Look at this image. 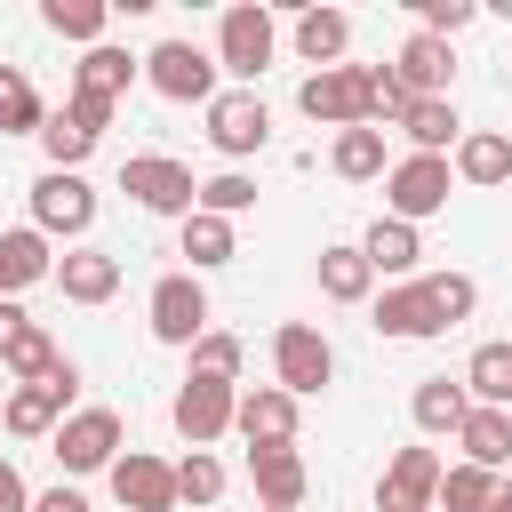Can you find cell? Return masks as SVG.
I'll list each match as a JSON object with an SVG mask.
<instances>
[{"instance_id":"obj_1","label":"cell","mask_w":512,"mask_h":512,"mask_svg":"<svg viewBox=\"0 0 512 512\" xmlns=\"http://www.w3.org/2000/svg\"><path fill=\"white\" fill-rule=\"evenodd\" d=\"M296 112L320 120V128H376V64H336V72H312L296 88Z\"/></svg>"},{"instance_id":"obj_2","label":"cell","mask_w":512,"mask_h":512,"mask_svg":"<svg viewBox=\"0 0 512 512\" xmlns=\"http://www.w3.org/2000/svg\"><path fill=\"white\" fill-rule=\"evenodd\" d=\"M448 184H456V160H440V152H408V160L384 168V216L424 224V216L448 208Z\"/></svg>"},{"instance_id":"obj_3","label":"cell","mask_w":512,"mask_h":512,"mask_svg":"<svg viewBox=\"0 0 512 512\" xmlns=\"http://www.w3.org/2000/svg\"><path fill=\"white\" fill-rule=\"evenodd\" d=\"M120 192H128L136 208H152V216H192V208H200V176H192L184 160H168V152L120 160Z\"/></svg>"},{"instance_id":"obj_4","label":"cell","mask_w":512,"mask_h":512,"mask_svg":"<svg viewBox=\"0 0 512 512\" xmlns=\"http://www.w3.org/2000/svg\"><path fill=\"white\" fill-rule=\"evenodd\" d=\"M272 48H280V24H272V8H256V0L224 8V24H216V64H224L232 80H256V72L272 64Z\"/></svg>"},{"instance_id":"obj_5","label":"cell","mask_w":512,"mask_h":512,"mask_svg":"<svg viewBox=\"0 0 512 512\" xmlns=\"http://www.w3.org/2000/svg\"><path fill=\"white\" fill-rule=\"evenodd\" d=\"M88 224H96V192H88V176L48 168V176L32 184V232H48V240H80Z\"/></svg>"},{"instance_id":"obj_6","label":"cell","mask_w":512,"mask_h":512,"mask_svg":"<svg viewBox=\"0 0 512 512\" xmlns=\"http://www.w3.org/2000/svg\"><path fill=\"white\" fill-rule=\"evenodd\" d=\"M144 80L168 96V104H216V56H200L192 40H160L144 56Z\"/></svg>"},{"instance_id":"obj_7","label":"cell","mask_w":512,"mask_h":512,"mask_svg":"<svg viewBox=\"0 0 512 512\" xmlns=\"http://www.w3.org/2000/svg\"><path fill=\"white\" fill-rule=\"evenodd\" d=\"M264 136H272L264 96H256V88H216V104H208V144H216L224 160H248V152H264Z\"/></svg>"},{"instance_id":"obj_8","label":"cell","mask_w":512,"mask_h":512,"mask_svg":"<svg viewBox=\"0 0 512 512\" xmlns=\"http://www.w3.org/2000/svg\"><path fill=\"white\" fill-rule=\"evenodd\" d=\"M152 336L160 344H200L208 336V288H200V272H160L152 280Z\"/></svg>"},{"instance_id":"obj_9","label":"cell","mask_w":512,"mask_h":512,"mask_svg":"<svg viewBox=\"0 0 512 512\" xmlns=\"http://www.w3.org/2000/svg\"><path fill=\"white\" fill-rule=\"evenodd\" d=\"M232 408H240V384H224V376H200V368H192V376L176 384V408H168V416H176V432H184L192 448H208L216 432H232Z\"/></svg>"},{"instance_id":"obj_10","label":"cell","mask_w":512,"mask_h":512,"mask_svg":"<svg viewBox=\"0 0 512 512\" xmlns=\"http://www.w3.org/2000/svg\"><path fill=\"white\" fill-rule=\"evenodd\" d=\"M56 464L64 472H112L120 464V416L112 408H72L56 424Z\"/></svg>"},{"instance_id":"obj_11","label":"cell","mask_w":512,"mask_h":512,"mask_svg":"<svg viewBox=\"0 0 512 512\" xmlns=\"http://www.w3.org/2000/svg\"><path fill=\"white\" fill-rule=\"evenodd\" d=\"M272 368H280V392H296V400H312L328 376H336V352H328V336L320 328H304V320H288L280 336H272Z\"/></svg>"},{"instance_id":"obj_12","label":"cell","mask_w":512,"mask_h":512,"mask_svg":"<svg viewBox=\"0 0 512 512\" xmlns=\"http://www.w3.org/2000/svg\"><path fill=\"white\" fill-rule=\"evenodd\" d=\"M72 392H80V368H72V360H64L48 384H16V392H8V432H16V440H40V432L56 440V424H64V408H72Z\"/></svg>"},{"instance_id":"obj_13","label":"cell","mask_w":512,"mask_h":512,"mask_svg":"<svg viewBox=\"0 0 512 512\" xmlns=\"http://www.w3.org/2000/svg\"><path fill=\"white\" fill-rule=\"evenodd\" d=\"M440 456L432 448H400L392 464H384V480H376V512H432L440 504Z\"/></svg>"},{"instance_id":"obj_14","label":"cell","mask_w":512,"mask_h":512,"mask_svg":"<svg viewBox=\"0 0 512 512\" xmlns=\"http://www.w3.org/2000/svg\"><path fill=\"white\" fill-rule=\"evenodd\" d=\"M232 432H240L248 448H296V392H280V384H256V392H240V408H232Z\"/></svg>"},{"instance_id":"obj_15","label":"cell","mask_w":512,"mask_h":512,"mask_svg":"<svg viewBox=\"0 0 512 512\" xmlns=\"http://www.w3.org/2000/svg\"><path fill=\"white\" fill-rule=\"evenodd\" d=\"M104 480H112V496H120L128 512H176V504H184V496H176V464H160V456H144V448H128Z\"/></svg>"},{"instance_id":"obj_16","label":"cell","mask_w":512,"mask_h":512,"mask_svg":"<svg viewBox=\"0 0 512 512\" xmlns=\"http://www.w3.org/2000/svg\"><path fill=\"white\" fill-rule=\"evenodd\" d=\"M392 80L408 88V104H416V96H448V80H456V56H448V40H432V32H408V40H400V56H392Z\"/></svg>"},{"instance_id":"obj_17","label":"cell","mask_w":512,"mask_h":512,"mask_svg":"<svg viewBox=\"0 0 512 512\" xmlns=\"http://www.w3.org/2000/svg\"><path fill=\"white\" fill-rule=\"evenodd\" d=\"M56 288H64V304H112L120 296V256L112 248H64Z\"/></svg>"},{"instance_id":"obj_18","label":"cell","mask_w":512,"mask_h":512,"mask_svg":"<svg viewBox=\"0 0 512 512\" xmlns=\"http://www.w3.org/2000/svg\"><path fill=\"white\" fill-rule=\"evenodd\" d=\"M448 320L432 312V296H424V280H408V288H384L376 296V336H400V344H424V336H440Z\"/></svg>"},{"instance_id":"obj_19","label":"cell","mask_w":512,"mask_h":512,"mask_svg":"<svg viewBox=\"0 0 512 512\" xmlns=\"http://www.w3.org/2000/svg\"><path fill=\"white\" fill-rule=\"evenodd\" d=\"M248 480L264 512H296L304 504V456L296 448H248Z\"/></svg>"},{"instance_id":"obj_20","label":"cell","mask_w":512,"mask_h":512,"mask_svg":"<svg viewBox=\"0 0 512 512\" xmlns=\"http://www.w3.org/2000/svg\"><path fill=\"white\" fill-rule=\"evenodd\" d=\"M440 512H512V472L448 464V472H440Z\"/></svg>"},{"instance_id":"obj_21","label":"cell","mask_w":512,"mask_h":512,"mask_svg":"<svg viewBox=\"0 0 512 512\" xmlns=\"http://www.w3.org/2000/svg\"><path fill=\"white\" fill-rule=\"evenodd\" d=\"M128 80H136V56L112 48V40H96V48L80 56V72H72V96H88V104H120Z\"/></svg>"},{"instance_id":"obj_22","label":"cell","mask_w":512,"mask_h":512,"mask_svg":"<svg viewBox=\"0 0 512 512\" xmlns=\"http://www.w3.org/2000/svg\"><path fill=\"white\" fill-rule=\"evenodd\" d=\"M344 48H352V16H344V8H304V16H296V56H304V64L336 72Z\"/></svg>"},{"instance_id":"obj_23","label":"cell","mask_w":512,"mask_h":512,"mask_svg":"<svg viewBox=\"0 0 512 512\" xmlns=\"http://www.w3.org/2000/svg\"><path fill=\"white\" fill-rule=\"evenodd\" d=\"M368 288H376V264L360 256V240L320 248V296L328 304H368Z\"/></svg>"},{"instance_id":"obj_24","label":"cell","mask_w":512,"mask_h":512,"mask_svg":"<svg viewBox=\"0 0 512 512\" xmlns=\"http://www.w3.org/2000/svg\"><path fill=\"white\" fill-rule=\"evenodd\" d=\"M456 440H464V464H480V472H512V408H472Z\"/></svg>"},{"instance_id":"obj_25","label":"cell","mask_w":512,"mask_h":512,"mask_svg":"<svg viewBox=\"0 0 512 512\" xmlns=\"http://www.w3.org/2000/svg\"><path fill=\"white\" fill-rule=\"evenodd\" d=\"M32 280H56V256H48V232H0V296L32 288Z\"/></svg>"},{"instance_id":"obj_26","label":"cell","mask_w":512,"mask_h":512,"mask_svg":"<svg viewBox=\"0 0 512 512\" xmlns=\"http://www.w3.org/2000/svg\"><path fill=\"white\" fill-rule=\"evenodd\" d=\"M408 416H416V432H464L472 392H464V384H448V376H424V384H416V400H408Z\"/></svg>"},{"instance_id":"obj_27","label":"cell","mask_w":512,"mask_h":512,"mask_svg":"<svg viewBox=\"0 0 512 512\" xmlns=\"http://www.w3.org/2000/svg\"><path fill=\"white\" fill-rule=\"evenodd\" d=\"M456 176L464 184H512V136H496V128L456 136Z\"/></svg>"},{"instance_id":"obj_28","label":"cell","mask_w":512,"mask_h":512,"mask_svg":"<svg viewBox=\"0 0 512 512\" xmlns=\"http://www.w3.org/2000/svg\"><path fill=\"white\" fill-rule=\"evenodd\" d=\"M40 128H48L40 88L24 80V64H0V136H40Z\"/></svg>"},{"instance_id":"obj_29","label":"cell","mask_w":512,"mask_h":512,"mask_svg":"<svg viewBox=\"0 0 512 512\" xmlns=\"http://www.w3.org/2000/svg\"><path fill=\"white\" fill-rule=\"evenodd\" d=\"M400 136H408L416 152H440V160H448V144H456V104H448V96H416V104L400 112Z\"/></svg>"},{"instance_id":"obj_30","label":"cell","mask_w":512,"mask_h":512,"mask_svg":"<svg viewBox=\"0 0 512 512\" xmlns=\"http://www.w3.org/2000/svg\"><path fill=\"white\" fill-rule=\"evenodd\" d=\"M360 256H368L376 272H416L424 240H416V224H400V216H376V224H368V240H360Z\"/></svg>"},{"instance_id":"obj_31","label":"cell","mask_w":512,"mask_h":512,"mask_svg":"<svg viewBox=\"0 0 512 512\" xmlns=\"http://www.w3.org/2000/svg\"><path fill=\"white\" fill-rule=\"evenodd\" d=\"M40 24H48L56 40L96 48V40H104V24H112V8H104V0H40Z\"/></svg>"},{"instance_id":"obj_32","label":"cell","mask_w":512,"mask_h":512,"mask_svg":"<svg viewBox=\"0 0 512 512\" xmlns=\"http://www.w3.org/2000/svg\"><path fill=\"white\" fill-rule=\"evenodd\" d=\"M328 168H336L344 184L384 176V168H392V160H384V128H344V136H336V152H328Z\"/></svg>"},{"instance_id":"obj_33","label":"cell","mask_w":512,"mask_h":512,"mask_svg":"<svg viewBox=\"0 0 512 512\" xmlns=\"http://www.w3.org/2000/svg\"><path fill=\"white\" fill-rule=\"evenodd\" d=\"M464 392H472V408H504L512 400V344H480L464 368Z\"/></svg>"},{"instance_id":"obj_34","label":"cell","mask_w":512,"mask_h":512,"mask_svg":"<svg viewBox=\"0 0 512 512\" xmlns=\"http://www.w3.org/2000/svg\"><path fill=\"white\" fill-rule=\"evenodd\" d=\"M184 256H192V272H216V264H232V216H208V208H192V216H184Z\"/></svg>"},{"instance_id":"obj_35","label":"cell","mask_w":512,"mask_h":512,"mask_svg":"<svg viewBox=\"0 0 512 512\" xmlns=\"http://www.w3.org/2000/svg\"><path fill=\"white\" fill-rule=\"evenodd\" d=\"M40 152H48V168H72V176H80V160L96 152V128H80L72 112H48V128H40Z\"/></svg>"},{"instance_id":"obj_36","label":"cell","mask_w":512,"mask_h":512,"mask_svg":"<svg viewBox=\"0 0 512 512\" xmlns=\"http://www.w3.org/2000/svg\"><path fill=\"white\" fill-rule=\"evenodd\" d=\"M424 296H432V312L456 328V320H472V304H480V288H472V272H424Z\"/></svg>"},{"instance_id":"obj_37","label":"cell","mask_w":512,"mask_h":512,"mask_svg":"<svg viewBox=\"0 0 512 512\" xmlns=\"http://www.w3.org/2000/svg\"><path fill=\"white\" fill-rule=\"evenodd\" d=\"M176 496H184V504H216V496H224V464H216L208 448H192V456L176 464Z\"/></svg>"},{"instance_id":"obj_38","label":"cell","mask_w":512,"mask_h":512,"mask_svg":"<svg viewBox=\"0 0 512 512\" xmlns=\"http://www.w3.org/2000/svg\"><path fill=\"white\" fill-rule=\"evenodd\" d=\"M200 208H208V216H240V208H256V176H240V168L208 176V184H200Z\"/></svg>"},{"instance_id":"obj_39","label":"cell","mask_w":512,"mask_h":512,"mask_svg":"<svg viewBox=\"0 0 512 512\" xmlns=\"http://www.w3.org/2000/svg\"><path fill=\"white\" fill-rule=\"evenodd\" d=\"M192 368H200V376H224V384H240V336L208 328V336L192 344Z\"/></svg>"},{"instance_id":"obj_40","label":"cell","mask_w":512,"mask_h":512,"mask_svg":"<svg viewBox=\"0 0 512 512\" xmlns=\"http://www.w3.org/2000/svg\"><path fill=\"white\" fill-rule=\"evenodd\" d=\"M464 24H472V0H416V32L448 40V32H464Z\"/></svg>"},{"instance_id":"obj_41","label":"cell","mask_w":512,"mask_h":512,"mask_svg":"<svg viewBox=\"0 0 512 512\" xmlns=\"http://www.w3.org/2000/svg\"><path fill=\"white\" fill-rule=\"evenodd\" d=\"M24 328H32V312H16V304L0 296V360H8L16 344H24Z\"/></svg>"},{"instance_id":"obj_42","label":"cell","mask_w":512,"mask_h":512,"mask_svg":"<svg viewBox=\"0 0 512 512\" xmlns=\"http://www.w3.org/2000/svg\"><path fill=\"white\" fill-rule=\"evenodd\" d=\"M0 512H32V488H24L16 464H0Z\"/></svg>"},{"instance_id":"obj_43","label":"cell","mask_w":512,"mask_h":512,"mask_svg":"<svg viewBox=\"0 0 512 512\" xmlns=\"http://www.w3.org/2000/svg\"><path fill=\"white\" fill-rule=\"evenodd\" d=\"M32 512H88V496L80 488H48V496H32Z\"/></svg>"},{"instance_id":"obj_44","label":"cell","mask_w":512,"mask_h":512,"mask_svg":"<svg viewBox=\"0 0 512 512\" xmlns=\"http://www.w3.org/2000/svg\"><path fill=\"white\" fill-rule=\"evenodd\" d=\"M256 512H264V504H256Z\"/></svg>"}]
</instances>
